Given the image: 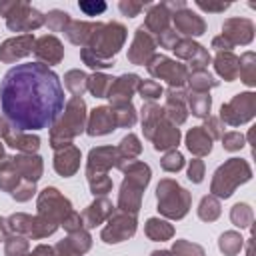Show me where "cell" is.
<instances>
[{"mask_svg":"<svg viewBox=\"0 0 256 256\" xmlns=\"http://www.w3.org/2000/svg\"><path fill=\"white\" fill-rule=\"evenodd\" d=\"M82 122H84V102L76 96L72 98V102L68 104V112L64 114V122L54 130L52 134V140H56L58 136H62V144H66L70 140V136H74L76 132L82 130Z\"/></svg>","mask_w":256,"mask_h":256,"instance_id":"3","label":"cell"},{"mask_svg":"<svg viewBox=\"0 0 256 256\" xmlns=\"http://www.w3.org/2000/svg\"><path fill=\"white\" fill-rule=\"evenodd\" d=\"M90 134H106L110 130H114V114L108 108H96L92 118H90V126H88Z\"/></svg>","mask_w":256,"mask_h":256,"instance_id":"6","label":"cell"},{"mask_svg":"<svg viewBox=\"0 0 256 256\" xmlns=\"http://www.w3.org/2000/svg\"><path fill=\"white\" fill-rule=\"evenodd\" d=\"M48 44H54V48L60 46L58 42H54V38H44V40L40 42V48H44V46H48ZM36 54L42 56V58H48V60H50V50H36ZM50 62H52V60H50Z\"/></svg>","mask_w":256,"mask_h":256,"instance_id":"17","label":"cell"},{"mask_svg":"<svg viewBox=\"0 0 256 256\" xmlns=\"http://www.w3.org/2000/svg\"><path fill=\"white\" fill-rule=\"evenodd\" d=\"M80 8L88 14V16H94L96 12H102L104 8H106V4L104 2H98V4H88V2H80Z\"/></svg>","mask_w":256,"mask_h":256,"instance_id":"16","label":"cell"},{"mask_svg":"<svg viewBox=\"0 0 256 256\" xmlns=\"http://www.w3.org/2000/svg\"><path fill=\"white\" fill-rule=\"evenodd\" d=\"M188 148L196 154H206L210 152V138L204 134V130L194 128L188 132Z\"/></svg>","mask_w":256,"mask_h":256,"instance_id":"9","label":"cell"},{"mask_svg":"<svg viewBox=\"0 0 256 256\" xmlns=\"http://www.w3.org/2000/svg\"><path fill=\"white\" fill-rule=\"evenodd\" d=\"M158 202H160V210L166 216L172 218H180L186 214V206H188V194L184 188H180L178 184H174L172 180H164L158 186Z\"/></svg>","mask_w":256,"mask_h":256,"instance_id":"2","label":"cell"},{"mask_svg":"<svg viewBox=\"0 0 256 256\" xmlns=\"http://www.w3.org/2000/svg\"><path fill=\"white\" fill-rule=\"evenodd\" d=\"M60 256H76V254H70V252H66V254H60Z\"/></svg>","mask_w":256,"mask_h":256,"instance_id":"20","label":"cell"},{"mask_svg":"<svg viewBox=\"0 0 256 256\" xmlns=\"http://www.w3.org/2000/svg\"><path fill=\"white\" fill-rule=\"evenodd\" d=\"M162 166L166 168V170H178V168H182V156L178 154V152H170V154H166L164 156V160H162Z\"/></svg>","mask_w":256,"mask_h":256,"instance_id":"13","label":"cell"},{"mask_svg":"<svg viewBox=\"0 0 256 256\" xmlns=\"http://www.w3.org/2000/svg\"><path fill=\"white\" fill-rule=\"evenodd\" d=\"M146 234L154 240H164L168 236H172V228L166 224V222H160L156 218L148 220V226H146Z\"/></svg>","mask_w":256,"mask_h":256,"instance_id":"10","label":"cell"},{"mask_svg":"<svg viewBox=\"0 0 256 256\" xmlns=\"http://www.w3.org/2000/svg\"><path fill=\"white\" fill-rule=\"evenodd\" d=\"M134 218H128V216H116L114 220H110V226L102 232V238L106 242H120L128 236L134 234Z\"/></svg>","mask_w":256,"mask_h":256,"instance_id":"4","label":"cell"},{"mask_svg":"<svg viewBox=\"0 0 256 256\" xmlns=\"http://www.w3.org/2000/svg\"><path fill=\"white\" fill-rule=\"evenodd\" d=\"M110 80H112V78H106V76H94V78H92V84H90V90H92L96 96H104V94H106V86H112Z\"/></svg>","mask_w":256,"mask_h":256,"instance_id":"11","label":"cell"},{"mask_svg":"<svg viewBox=\"0 0 256 256\" xmlns=\"http://www.w3.org/2000/svg\"><path fill=\"white\" fill-rule=\"evenodd\" d=\"M0 106L16 130H42L64 110V88L46 64H16L0 82Z\"/></svg>","mask_w":256,"mask_h":256,"instance_id":"1","label":"cell"},{"mask_svg":"<svg viewBox=\"0 0 256 256\" xmlns=\"http://www.w3.org/2000/svg\"><path fill=\"white\" fill-rule=\"evenodd\" d=\"M140 92H142V96H146V98H156V96H160L162 88H160L156 82H144V84L140 86Z\"/></svg>","mask_w":256,"mask_h":256,"instance_id":"14","label":"cell"},{"mask_svg":"<svg viewBox=\"0 0 256 256\" xmlns=\"http://www.w3.org/2000/svg\"><path fill=\"white\" fill-rule=\"evenodd\" d=\"M224 142H226V148L234 150V148H238V144H236V142H240V136H238V134H228Z\"/></svg>","mask_w":256,"mask_h":256,"instance_id":"18","label":"cell"},{"mask_svg":"<svg viewBox=\"0 0 256 256\" xmlns=\"http://www.w3.org/2000/svg\"><path fill=\"white\" fill-rule=\"evenodd\" d=\"M30 256H52V250L46 248V246H40V248H36L34 254H30Z\"/></svg>","mask_w":256,"mask_h":256,"instance_id":"19","label":"cell"},{"mask_svg":"<svg viewBox=\"0 0 256 256\" xmlns=\"http://www.w3.org/2000/svg\"><path fill=\"white\" fill-rule=\"evenodd\" d=\"M0 156H2V148H0Z\"/></svg>","mask_w":256,"mask_h":256,"instance_id":"21","label":"cell"},{"mask_svg":"<svg viewBox=\"0 0 256 256\" xmlns=\"http://www.w3.org/2000/svg\"><path fill=\"white\" fill-rule=\"evenodd\" d=\"M188 174H190V176H188L190 180H194V182H200V180H202V162H200V160H192Z\"/></svg>","mask_w":256,"mask_h":256,"instance_id":"15","label":"cell"},{"mask_svg":"<svg viewBox=\"0 0 256 256\" xmlns=\"http://www.w3.org/2000/svg\"><path fill=\"white\" fill-rule=\"evenodd\" d=\"M136 84H138V78L136 76H122L116 84H112L110 86V98L114 100V102H118V98H130V94H132V90L136 88Z\"/></svg>","mask_w":256,"mask_h":256,"instance_id":"8","label":"cell"},{"mask_svg":"<svg viewBox=\"0 0 256 256\" xmlns=\"http://www.w3.org/2000/svg\"><path fill=\"white\" fill-rule=\"evenodd\" d=\"M78 158H80V154H78V150L76 148H66L62 154H58L56 156V162H54V166H56V170L60 172V174H72L76 168H78Z\"/></svg>","mask_w":256,"mask_h":256,"instance_id":"7","label":"cell"},{"mask_svg":"<svg viewBox=\"0 0 256 256\" xmlns=\"http://www.w3.org/2000/svg\"><path fill=\"white\" fill-rule=\"evenodd\" d=\"M190 102H192V112H194L196 116H204V114L210 110V98H208V96H202V100L190 98Z\"/></svg>","mask_w":256,"mask_h":256,"instance_id":"12","label":"cell"},{"mask_svg":"<svg viewBox=\"0 0 256 256\" xmlns=\"http://www.w3.org/2000/svg\"><path fill=\"white\" fill-rule=\"evenodd\" d=\"M154 64H158V66H150V72L154 76H162L170 84H182V80H184V68L182 66H176L174 62H170L166 58H156Z\"/></svg>","mask_w":256,"mask_h":256,"instance_id":"5","label":"cell"}]
</instances>
